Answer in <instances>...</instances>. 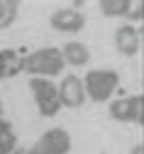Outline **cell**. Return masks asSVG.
<instances>
[{"label": "cell", "instance_id": "cell-8", "mask_svg": "<svg viewBox=\"0 0 144 154\" xmlns=\"http://www.w3.org/2000/svg\"><path fill=\"white\" fill-rule=\"evenodd\" d=\"M115 47L122 56H134L139 54V32L132 25H122L115 32Z\"/></svg>", "mask_w": 144, "mask_h": 154}, {"label": "cell", "instance_id": "cell-1", "mask_svg": "<svg viewBox=\"0 0 144 154\" xmlns=\"http://www.w3.org/2000/svg\"><path fill=\"white\" fill-rule=\"evenodd\" d=\"M64 54L56 47H44L32 51L25 59V71L34 73V79H49V76H59L64 71Z\"/></svg>", "mask_w": 144, "mask_h": 154}, {"label": "cell", "instance_id": "cell-15", "mask_svg": "<svg viewBox=\"0 0 144 154\" xmlns=\"http://www.w3.org/2000/svg\"><path fill=\"white\" fill-rule=\"evenodd\" d=\"M130 154H144V149H142V144H134V147H132V152H130Z\"/></svg>", "mask_w": 144, "mask_h": 154}, {"label": "cell", "instance_id": "cell-6", "mask_svg": "<svg viewBox=\"0 0 144 154\" xmlns=\"http://www.w3.org/2000/svg\"><path fill=\"white\" fill-rule=\"evenodd\" d=\"M51 27L61 34H73V32H81L86 27V15L78 12V10H69V8H61V10H54L51 12Z\"/></svg>", "mask_w": 144, "mask_h": 154}, {"label": "cell", "instance_id": "cell-5", "mask_svg": "<svg viewBox=\"0 0 144 154\" xmlns=\"http://www.w3.org/2000/svg\"><path fill=\"white\" fill-rule=\"evenodd\" d=\"M69 149H71V134L64 127H54L47 130L29 147V154H69Z\"/></svg>", "mask_w": 144, "mask_h": 154}, {"label": "cell", "instance_id": "cell-17", "mask_svg": "<svg viewBox=\"0 0 144 154\" xmlns=\"http://www.w3.org/2000/svg\"><path fill=\"white\" fill-rule=\"evenodd\" d=\"M0 118H3V103H0Z\"/></svg>", "mask_w": 144, "mask_h": 154}, {"label": "cell", "instance_id": "cell-3", "mask_svg": "<svg viewBox=\"0 0 144 154\" xmlns=\"http://www.w3.org/2000/svg\"><path fill=\"white\" fill-rule=\"evenodd\" d=\"M29 91L37 100V108L44 118H54L61 110V95H59V86L51 83L49 79H29Z\"/></svg>", "mask_w": 144, "mask_h": 154}, {"label": "cell", "instance_id": "cell-9", "mask_svg": "<svg viewBox=\"0 0 144 154\" xmlns=\"http://www.w3.org/2000/svg\"><path fill=\"white\" fill-rule=\"evenodd\" d=\"M20 71H25V59L15 49H0V81L12 79Z\"/></svg>", "mask_w": 144, "mask_h": 154}, {"label": "cell", "instance_id": "cell-11", "mask_svg": "<svg viewBox=\"0 0 144 154\" xmlns=\"http://www.w3.org/2000/svg\"><path fill=\"white\" fill-rule=\"evenodd\" d=\"M17 144V137L12 132V125L0 118V154H12Z\"/></svg>", "mask_w": 144, "mask_h": 154}, {"label": "cell", "instance_id": "cell-16", "mask_svg": "<svg viewBox=\"0 0 144 154\" xmlns=\"http://www.w3.org/2000/svg\"><path fill=\"white\" fill-rule=\"evenodd\" d=\"M12 154H29V149H15Z\"/></svg>", "mask_w": 144, "mask_h": 154}, {"label": "cell", "instance_id": "cell-2", "mask_svg": "<svg viewBox=\"0 0 144 154\" xmlns=\"http://www.w3.org/2000/svg\"><path fill=\"white\" fill-rule=\"evenodd\" d=\"M117 83H120V76H117V71H110V69H95V71H90V73H86V95L93 100V103H105L110 95L115 93V88H117Z\"/></svg>", "mask_w": 144, "mask_h": 154}, {"label": "cell", "instance_id": "cell-14", "mask_svg": "<svg viewBox=\"0 0 144 154\" xmlns=\"http://www.w3.org/2000/svg\"><path fill=\"white\" fill-rule=\"evenodd\" d=\"M127 17H130V20H142V17H144V3H132Z\"/></svg>", "mask_w": 144, "mask_h": 154}, {"label": "cell", "instance_id": "cell-4", "mask_svg": "<svg viewBox=\"0 0 144 154\" xmlns=\"http://www.w3.org/2000/svg\"><path fill=\"white\" fill-rule=\"evenodd\" d=\"M110 118L117 122H127V125H139L144 120V98L142 95H127V98H117L108 108Z\"/></svg>", "mask_w": 144, "mask_h": 154}, {"label": "cell", "instance_id": "cell-13", "mask_svg": "<svg viewBox=\"0 0 144 154\" xmlns=\"http://www.w3.org/2000/svg\"><path fill=\"white\" fill-rule=\"evenodd\" d=\"M17 8L15 0H0V29H8L17 20Z\"/></svg>", "mask_w": 144, "mask_h": 154}, {"label": "cell", "instance_id": "cell-7", "mask_svg": "<svg viewBox=\"0 0 144 154\" xmlns=\"http://www.w3.org/2000/svg\"><path fill=\"white\" fill-rule=\"evenodd\" d=\"M59 95H61V105L66 108H81L86 100V86L78 76L69 73L64 76V81L59 83Z\"/></svg>", "mask_w": 144, "mask_h": 154}, {"label": "cell", "instance_id": "cell-10", "mask_svg": "<svg viewBox=\"0 0 144 154\" xmlns=\"http://www.w3.org/2000/svg\"><path fill=\"white\" fill-rule=\"evenodd\" d=\"M61 54H64V61L71 64V66H86L90 61V49L83 44V42H66L61 47Z\"/></svg>", "mask_w": 144, "mask_h": 154}, {"label": "cell", "instance_id": "cell-12", "mask_svg": "<svg viewBox=\"0 0 144 154\" xmlns=\"http://www.w3.org/2000/svg\"><path fill=\"white\" fill-rule=\"evenodd\" d=\"M130 5L127 0H103L100 3V12L105 17H120V15H127L130 12Z\"/></svg>", "mask_w": 144, "mask_h": 154}]
</instances>
